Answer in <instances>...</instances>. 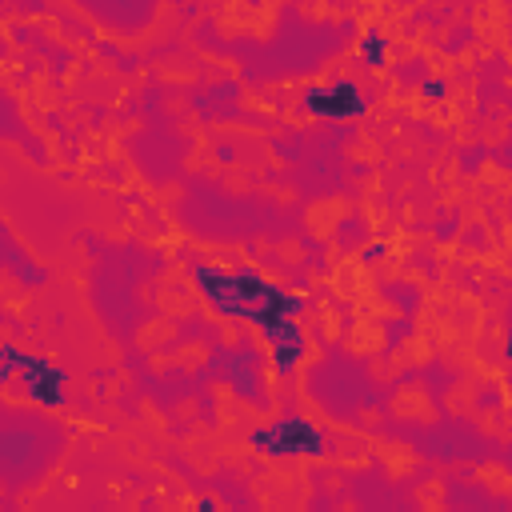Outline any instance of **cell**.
Returning <instances> with one entry per match:
<instances>
[{
  "mask_svg": "<svg viewBox=\"0 0 512 512\" xmlns=\"http://www.w3.org/2000/svg\"><path fill=\"white\" fill-rule=\"evenodd\" d=\"M196 280H200V292L228 316H248V320H260L264 332L276 340V364L288 368L296 356H300V336L292 328V312L300 308L296 296H284L276 292L268 280H260L256 272H236V276H224V272H212V268H196Z\"/></svg>",
  "mask_w": 512,
  "mask_h": 512,
  "instance_id": "cell-1",
  "label": "cell"
},
{
  "mask_svg": "<svg viewBox=\"0 0 512 512\" xmlns=\"http://www.w3.org/2000/svg\"><path fill=\"white\" fill-rule=\"evenodd\" d=\"M252 444L264 452H320V436L308 420H280V424L256 432Z\"/></svg>",
  "mask_w": 512,
  "mask_h": 512,
  "instance_id": "cell-2",
  "label": "cell"
},
{
  "mask_svg": "<svg viewBox=\"0 0 512 512\" xmlns=\"http://www.w3.org/2000/svg\"><path fill=\"white\" fill-rule=\"evenodd\" d=\"M312 112H328V116H352V112H360L364 108V100H360V92L348 84V80H340V84H332V88H320V92H312Z\"/></svg>",
  "mask_w": 512,
  "mask_h": 512,
  "instance_id": "cell-3",
  "label": "cell"
},
{
  "mask_svg": "<svg viewBox=\"0 0 512 512\" xmlns=\"http://www.w3.org/2000/svg\"><path fill=\"white\" fill-rule=\"evenodd\" d=\"M364 56H368V60H380V40H376V36H368V44H364Z\"/></svg>",
  "mask_w": 512,
  "mask_h": 512,
  "instance_id": "cell-4",
  "label": "cell"
}]
</instances>
